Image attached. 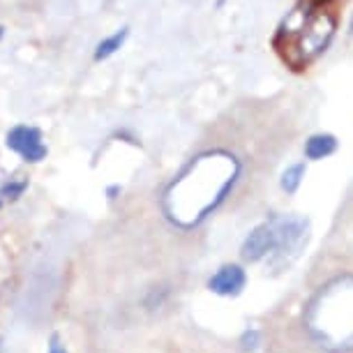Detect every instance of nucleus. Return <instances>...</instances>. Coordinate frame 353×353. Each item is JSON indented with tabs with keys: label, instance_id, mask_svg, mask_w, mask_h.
<instances>
[{
	"label": "nucleus",
	"instance_id": "f257e3e1",
	"mask_svg": "<svg viewBox=\"0 0 353 353\" xmlns=\"http://www.w3.org/2000/svg\"><path fill=\"white\" fill-rule=\"evenodd\" d=\"M335 0H298L275 35V49L293 70H305L330 44L337 30Z\"/></svg>",
	"mask_w": 353,
	"mask_h": 353
},
{
	"label": "nucleus",
	"instance_id": "f03ea898",
	"mask_svg": "<svg viewBox=\"0 0 353 353\" xmlns=\"http://www.w3.org/2000/svg\"><path fill=\"white\" fill-rule=\"evenodd\" d=\"M270 224L275 229V250H272L275 261L284 256H296L307 238V222L301 217H275Z\"/></svg>",
	"mask_w": 353,
	"mask_h": 353
},
{
	"label": "nucleus",
	"instance_id": "7ed1b4c3",
	"mask_svg": "<svg viewBox=\"0 0 353 353\" xmlns=\"http://www.w3.org/2000/svg\"><path fill=\"white\" fill-rule=\"evenodd\" d=\"M8 148L21 155L26 162H39L46 157V145L42 143V132L28 125H17L8 132Z\"/></svg>",
	"mask_w": 353,
	"mask_h": 353
},
{
	"label": "nucleus",
	"instance_id": "20e7f679",
	"mask_svg": "<svg viewBox=\"0 0 353 353\" xmlns=\"http://www.w3.org/2000/svg\"><path fill=\"white\" fill-rule=\"evenodd\" d=\"M272 250H275V229L270 222H265L256 226L248 236V241L243 243V259L245 261H261Z\"/></svg>",
	"mask_w": 353,
	"mask_h": 353
},
{
	"label": "nucleus",
	"instance_id": "39448f33",
	"mask_svg": "<svg viewBox=\"0 0 353 353\" xmlns=\"http://www.w3.org/2000/svg\"><path fill=\"white\" fill-rule=\"evenodd\" d=\"M245 286V270L241 265H222L215 275L210 277L208 289L217 296H236Z\"/></svg>",
	"mask_w": 353,
	"mask_h": 353
},
{
	"label": "nucleus",
	"instance_id": "423d86ee",
	"mask_svg": "<svg viewBox=\"0 0 353 353\" xmlns=\"http://www.w3.org/2000/svg\"><path fill=\"white\" fill-rule=\"evenodd\" d=\"M337 150V139L332 134H316L305 145V155L310 159H323Z\"/></svg>",
	"mask_w": 353,
	"mask_h": 353
},
{
	"label": "nucleus",
	"instance_id": "0eeeda50",
	"mask_svg": "<svg viewBox=\"0 0 353 353\" xmlns=\"http://www.w3.org/2000/svg\"><path fill=\"white\" fill-rule=\"evenodd\" d=\"M128 35H130V30H128V28H123V30H118L116 35H111V37L102 39V42L97 44V49H95V61H104V58L113 56V53H116V51L125 44V39H128Z\"/></svg>",
	"mask_w": 353,
	"mask_h": 353
},
{
	"label": "nucleus",
	"instance_id": "6e6552de",
	"mask_svg": "<svg viewBox=\"0 0 353 353\" xmlns=\"http://www.w3.org/2000/svg\"><path fill=\"white\" fill-rule=\"evenodd\" d=\"M26 190H28V181H23V178H10V181L0 188V205L17 201Z\"/></svg>",
	"mask_w": 353,
	"mask_h": 353
},
{
	"label": "nucleus",
	"instance_id": "1a4fd4ad",
	"mask_svg": "<svg viewBox=\"0 0 353 353\" xmlns=\"http://www.w3.org/2000/svg\"><path fill=\"white\" fill-rule=\"evenodd\" d=\"M303 176H305V164L289 166V169L284 171V176H282V188L286 192H296L298 185H301V181H303Z\"/></svg>",
	"mask_w": 353,
	"mask_h": 353
},
{
	"label": "nucleus",
	"instance_id": "9d476101",
	"mask_svg": "<svg viewBox=\"0 0 353 353\" xmlns=\"http://www.w3.org/2000/svg\"><path fill=\"white\" fill-rule=\"evenodd\" d=\"M256 344H259V332L256 330L245 332V335H243V349L245 351H254Z\"/></svg>",
	"mask_w": 353,
	"mask_h": 353
},
{
	"label": "nucleus",
	"instance_id": "9b49d317",
	"mask_svg": "<svg viewBox=\"0 0 353 353\" xmlns=\"http://www.w3.org/2000/svg\"><path fill=\"white\" fill-rule=\"evenodd\" d=\"M49 353H68V351H65L63 346L58 344V339H56V337H53V342H51V349H49Z\"/></svg>",
	"mask_w": 353,
	"mask_h": 353
},
{
	"label": "nucleus",
	"instance_id": "f8f14e48",
	"mask_svg": "<svg viewBox=\"0 0 353 353\" xmlns=\"http://www.w3.org/2000/svg\"><path fill=\"white\" fill-rule=\"evenodd\" d=\"M0 37H3V26H0Z\"/></svg>",
	"mask_w": 353,
	"mask_h": 353
}]
</instances>
